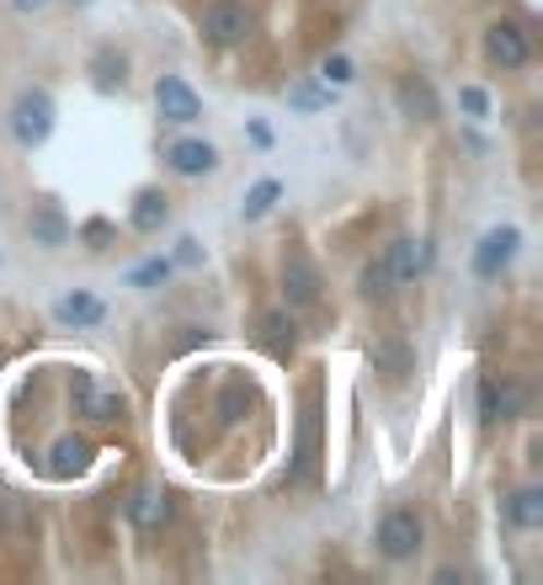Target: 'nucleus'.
<instances>
[{
	"mask_svg": "<svg viewBox=\"0 0 543 585\" xmlns=\"http://www.w3.org/2000/svg\"><path fill=\"white\" fill-rule=\"evenodd\" d=\"M293 341H298V331H293V314L288 309H272V314H261V346L283 362V357H293Z\"/></svg>",
	"mask_w": 543,
	"mask_h": 585,
	"instance_id": "nucleus-15",
	"label": "nucleus"
},
{
	"mask_svg": "<svg viewBox=\"0 0 543 585\" xmlns=\"http://www.w3.org/2000/svg\"><path fill=\"white\" fill-rule=\"evenodd\" d=\"M81 240H91V246L113 240V224H107V218H91V224H81Z\"/></svg>",
	"mask_w": 543,
	"mask_h": 585,
	"instance_id": "nucleus-30",
	"label": "nucleus"
},
{
	"mask_svg": "<svg viewBox=\"0 0 543 585\" xmlns=\"http://www.w3.org/2000/svg\"><path fill=\"white\" fill-rule=\"evenodd\" d=\"M155 107H161L166 123H181V128L203 118V96L181 81V75H161V81H155Z\"/></svg>",
	"mask_w": 543,
	"mask_h": 585,
	"instance_id": "nucleus-6",
	"label": "nucleus"
},
{
	"mask_svg": "<svg viewBox=\"0 0 543 585\" xmlns=\"http://www.w3.org/2000/svg\"><path fill=\"white\" fill-rule=\"evenodd\" d=\"M485 59L501 64V70H528L533 33H528L522 22H491V27H485Z\"/></svg>",
	"mask_w": 543,
	"mask_h": 585,
	"instance_id": "nucleus-3",
	"label": "nucleus"
},
{
	"mask_svg": "<svg viewBox=\"0 0 543 585\" xmlns=\"http://www.w3.org/2000/svg\"><path fill=\"white\" fill-rule=\"evenodd\" d=\"M288 107H298V112H320V107H331V85H293Z\"/></svg>",
	"mask_w": 543,
	"mask_h": 585,
	"instance_id": "nucleus-24",
	"label": "nucleus"
},
{
	"mask_svg": "<svg viewBox=\"0 0 543 585\" xmlns=\"http://www.w3.org/2000/svg\"><path fill=\"white\" fill-rule=\"evenodd\" d=\"M54 320L85 331V325H102V320H107V303H102L96 292H64V298L54 303Z\"/></svg>",
	"mask_w": 543,
	"mask_h": 585,
	"instance_id": "nucleus-11",
	"label": "nucleus"
},
{
	"mask_svg": "<svg viewBox=\"0 0 543 585\" xmlns=\"http://www.w3.org/2000/svg\"><path fill=\"white\" fill-rule=\"evenodd\" d=\"M426 538V527H421V516L411 505H394L383 522H378V553L389 559V564H400V559H411Z\"/></svg>",
	"mask_w": 543,
	"mask_h": 585,
	"instance_id": "nucleus-2",
	"label": "nucleus"
},
{
	"mask_svg": "<svg viewBox=\"0 0 543 585\" xmlns=\"http://www.w3.org/2000/svg\"><path fill=\"white\" fill-rule=\"evenodd\" d=\"M166 192H155V187H150V192H139V198H133V213H128V224H133V229H139V235H155V229H161V224H166Z\"/></svg>",
	"mask_w": 543,
	"mask_h": 585,
	"instance_id": "nucleus-18",
	"label": "nucleus"
},
{
	"mask_svg": "<svg viewBox=\"0 0 543 585\" xmlns=\"http://www.w3.org/2000/svg\"><path fill=\"white\" fill-rule=\"evenodd\" d=\"M91 458H96V453H91L85 437H59V442H54V458H48V474H54V479H75V474L91 468Z\"/></svg>",
	"mask_w": 543,
	"mask_h": 585,
	"instance_id": "nucleus-13",
	"label": "nucleus"
},
{
	"mask_svg": "<svg viewBox=\"0 0 543 585\" xmlns=\"http://www.w3.org/2000/svg\"><path fill=\"white\" fill-rule=\"evenodd\" d=\"M480 420H485V426H496V420H501V383H496V378H485V383H480Z\"/></svg>",
	"mask_w": 543,
	"mask_h": 585,
	"instance_id": "nucleus-26",
	"label": "nucleus"
},
{
	"mask_svg": "<svg viewBox=\"0 0 543 585\" xmlns=\"http://www.w3.org/2000/svg\"><path fill=\"white\" fill-rule=\"evenodd\" d=\"M278 198H283V181H272V176H267V181H256L251 192H246L240 213H246V218H267V213L278 208Z\"/></svg>",
	"mask_w": 543,
	"mask_h": 585,
	"instance_id": "nucleus-22",
	"label": "nucleus"
},
{
	"mask_svg": "<svg viewBox=\"0 0 543 585\" xmlns=\"http://www.w3.org/2000/svg\"><path fill=\"white\" fill-rule=\"evenodd\" d=\"M170 266H198V240H176V261Z\"/></svg>",
	"mask_w": 543,
	"mask_h": 585,
	"instance_id": "nucleus-31",
	"label": "nucleus"
},
{
	"mask_svg": "<svg viewBox=\"0 0 543 585\" xmlns=\"http://www.w3.org/2000/svg\"><path fill=\"white\" fill-rule=\"evenodd\" d=\"M383 261H389L394 283H411V277H421V272H426V261H432V251H426L421 240H394Z\"/></svg>",
	"mask_w": 543,
	"mask_h": 585,
	"instance_id": "nucleus-14",
	"label": "nucleus"
},
{
	"mask_svg": "<svg viewBox=\"0 0 543 585\" xmlns=\"http://www.w3.org/2000/svg\"><path fill=\"white\" fill-rule=\"evenodd\" d=\"M27 229H33V240H38V246H64V240H70V218L54 208V203H38L33 218H27Z\"/></svg>",
	"mask_w": 543,
	"mask_h": 585,
	"instance_id": "nucleus-17",
	"label": "nucleus"
},
{
	"mask_svg": "<svg viewBox=\"0 0 543 585\" xmlns=\"http://www.w3.org/2000/svg\"><path fill=\"white\" fill-rule=\"evenodd\" d=\"M517 246H522V229H517V224H501V229H491V235H485V240L474 246V277H480V283H496L506 266H511Z\"/></svg>",
	"mask_w": 543,
	"mask_h": 585,
	"instance_id": "nucleus-5",
	"label": "nucleus"
},
{
	"mask_svg": "<svg viewBox=\"0 0 543 585\" xmlns=\"http://www.w3.org/2000/svg\"><path fill=\"white\" fill-rule=\"evenodd\" d=\"M320 81L331 85H352V59H346V53H326V64H320Z\"/></svg>",
	"mask_w": 543,
	"mask_h": 585,
	"instance_id": "nucleus-27",
	"label": "nucleus"
},
{
	"mask_svg": "<svg viewBox=\"0 0 543 585\" xmlns=\"http://www.w3.org/2000/svg\"><path fill=\"white\" fill-rule=\"evenodd\" d=\"M166 160L176 176H209L213 166H219V150L213 144H203V139H176L166 150Z\"/></svg>",
	"mask_w": 543,
	"mask_h": 585,
	"instance_id": "nucleus-10",
	"label": "nucleus"
},
{
	"mask_svg": "<svg viewBox=\"0 0 543 585\" xmlns=\"http://www.w3.org/2000/svg\"><path fill=\"white\" fill-rule=\"evenodd\" d=\"M283 298H288V309H315L320 303V272H315L309 255H283Z\"/></svg>",
	"mask_w": 543,
	"mask_h": 585,
	"instance_id": "nucleus-8",
	"label": "nucleus"
},
{
	"mask_svg": "<svg viewBox=\"0 0 543 585\" xmlns=\"http://www.w3.org/2000/svg\"><path fill=\"white\" fill-rule=\"evenodd\" d=\"M166 277H170V261L155 255V261H144V266L128 272V288H155V283H166Z\"/></svg>",
	"mask_w": 543,
	"mask_h": 585,
	"instance_id": "nucleus-25",
	"label": "nucleus"
},
{
	"mask_svg": "<svg viewBox=\"0 0 543 585\" xmlns=\"http://www.w3.org/2000/svg\"><path fill=\"white\" fill-rule=\"evenodd\" d=\"M0 533H5L11 544H27V538H33V511H27V501L0 496Z\"/></svg>",
	"mask_w": 543,
	"mask_h": 585,
	"instance_id": "nucleus-19",
	"label": "nucleus"
},
{
	"mask_svg": "<svg viewBox=\"0 0 543 585\" xmlns=\"http://www.w3.org/2000/svg\"><path fill=\"white\" fill-rule=\"evenodd\" d=\"M81 5H85V0H81Z\"/></svg>",
	"mask_w": 543,
	"mask_h": 585,
	"instance_id": "nucleus-33",
	"label": "nucleus"
},
{
	"mask_svg": "<svg viewBox=\"0 0 543 585\" xmlns=\"http://www.w3.org/2000/svg\"><path fill=\"white\" fill-rule=\"evenodd\" d=\"M48 133H54V102H48L43 91H22L16 107H11V139H16L22 150H38Z\"/></svg>",
	"mask_w": 543,
	"mask_h": 585,
	"instance_id": "nucleus-1",
	"label": "nucleus"
},
{
	"mask_svg": "<svg viewBox=\"0 0 543 585\" xmlns=\"http://www.w3.org/2000/svg\"><path fill=\"white\" fill-rule=\"evenodd\" d=\"M70 394H75V410H81L85 420H96V426H113V420H123V394H102V389L91 383V373H75Z\"/></svg>",
	"mask_w": 543,
	"mask_h": 585,
	"instance_id": "nucleus-9",
	"label": "nucleus"
},
{
	"mask_svg": "<svg viewBox=\"0 0 543 585\" xmlns=\"http://www.w3.org/2000/svg\"><path fill=\"white\" fill-rule=\"evenodd\" d=\"M16 11H38V5H48V0H11Z\"/></svg>",
	"mask_w": 543,
	"mask_h": 585,
	"instance_id": "nucleus-32",
	"label": "nucleus"
},
{
	"mask_svg": "<svg viewBox=\"0 0 543 585\" xmlns=\"http://www.w3.org/2000/svg\"><path fill=\"white\" fill-rule=\"evenodd\" d=\"M459 102H463V112H469V118H491V96H485L480 85H463Z\"/></svg>",
	"mask_w": 543,
	"mask_h": 585,
	"instance_id": "nucleus-29",
	"label": "nucleus"
},
{
	"mask_svg": "<svg viewBox=\"0 0 543 585\" xmlns=\"http://www.w3.org/2000/svg\"><path fill=\"white\" fill-rule=\"evenodd\" d=\"M128 522H133L139 533H161L170 522V496L166 490H139V496L128 501Z\"/></svg>",
	"mask_w": 543,
	"mask_h": 585,
	"instance_id": "nucleus-12",
	"label": "nucleus"
},
{
	"mask_svg": "<svg viewBox=\"0 0 543 585\" xmlns=\"http://www.w3.org/2000/svg\"><path fill=\"white\" fill-rule=\"evenodd\" d=\"M389 292H394V272H389V261L378 255V261L363 266V298H378V303H383Z\"/></svg>",
	"mask_w": 543,
	"mask_h": 585,
	"instance_id": "nucleus-23",
	"label": "nucleus"
},
{
	"mask_svg": "<svg viewBox=\"0 0 543 585\" xmlns=\"http://www.w3.org/2000/svg\"><path fill=\"white\" fill-rule=\"evenodd\" d=\"M368 357H374V368H378L383 378H405L411 368H416L411 346H405V341H394V335H383V341H374V351H368Z\"/></svg>",
	"mask_w": 543,
	"mask_h": 585,
	"instance_id": "nucleus-16",
	"label": "nucleus"
},
{
	"mask_svg": "<svg viewBox=\"0 0 543 585\" xmlns=\"http://www.w3.org/2000/svg\"><path fill=\"white\" fill-rule=\"evenodd\" d=\"M203 38L213 48H235V43L251 38V11L240 0H209L203 5Z\"/></svg>",
	"mask_w": 543,
	"mask_h": 585,
	"instance_id": "nucleus-4",
	"label": "nucleus"
},
{
	"mask_svg": "<svg viewBox=\"0 0 543 585\" xmlns=\"http://www.w3.org/2000/svg\"><path fill=\"white\" fill-rule=\"evenodd\" d=\"M506 516H511L517 527H528V533H533V527H543V490H539V485L517 490V496H511V505H506Z\"/></svg>",
	"mask_w": 543,
	"mask_h": 585,
	"instance_id": "nucleus-20",
	"label": "nucleus"
},
{
	"mask_svg": "<svg viewBox=\"0 0 543 585\" xmlns=\"http://www.w3.org/2000/svg\"><path fill=\"white\" fill-rule=\"evenodd\" d=\"M400 107H405L411 118H421V123H432V118H437V96H432V85H426V81H405V85H400Z\"/></svg>",
	"mask_w": 543,
	"mask_h": 585,
	"instance_id": "nucleus-21",
	"label": "nucleus"
},
{
	"mask_svg": "<svg viewBox=\"0 0 543 585\" xmlns=\"http://www.w3.org/2000/svg\"><path fill=\"white\" fill-rule=\"evenodd\" d=\"M315 463H320V405L309 399V405H304V416H298V447H293L288 485H309Z\"/></svg>",
	"mask_w": 543,
	"mask_h": 585,
	"instance_id": "nucleus-7",
	"label": "nucleus"
},
{
	"mask_svg": "<svg viewBox=\"0 0 543 585\" xmlns=\"http://www.w3.org/2000/svg\"><path fill=\"white\" fill-rule=\"evenodd\" d=\"M219 416L229 420V426L246 416V383H229V389H224V399H219Z\"/></svg>",
	"mask_w": 543,
	"mask_h": 585,
	"instance_id": "nucleus-28",
	"label": "nucleus"
}]
</instances>
